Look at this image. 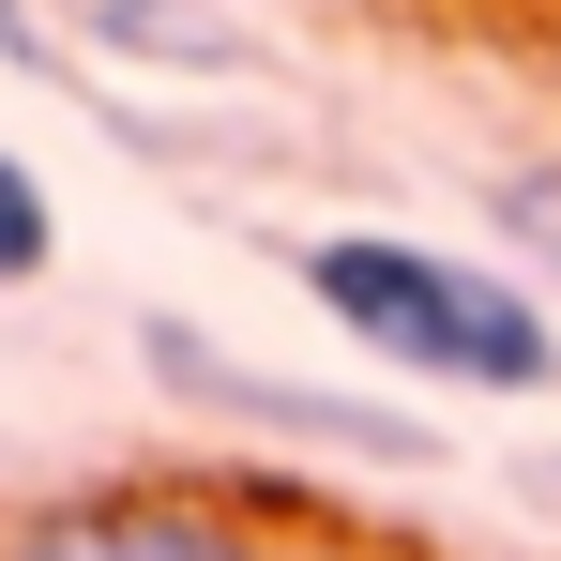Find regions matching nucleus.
Instances as JSON below:
<instances>
[{
  "label": "nucleus",
  "mask_w": 561,
  "mask_h": 561,
  "mask_svg": "<svg viewBox=\"0 0 561 561\" xmlns=\"http://www.w3.org/2000/svg\"><path fill=\"white\" fill-rule=\"evenodd\" d=\"M304 288H319L334 334H365L379 365H410V379H485V394H547V379H561V334H547L501 274L425 259V243H394V228H334V243H304Z\"/></svg>",
  "instance_id": "f257e3e1"
},
{
  "label": "nucleus",
  "mask_w": 561,
  "mask_h": 561,
  "mask_svg": "<svg viewBox=\"0 0 561 561\" xmlns=\"http://www.w3.org/2000/svg\"><path fill=\"white\" fill-rule=\"evenodd\" d=\"M0 561H304V531L183 501V485H106V501H46L31 531H0Z\"/></svg>",
  "instance_id": "f03ea898"
},
{
  "label": "nucleus",
  "mask_w": 561,
  "mask_h": 561,
  "mask_svg": "<svg viewBox=\"0 0 561 561\" xmlns=\"http://www.w3.org/2000/svg\"><path fill=\"white\" fill-rule=\"evenodd\" d=\"M137 350L183 379V394H213V410H274V425H319V440H365V456H425V425H394V410H334V394H288V379H259V365H228L197 319H137Z\"/></svg>",
  "instance_id": "7ed1b4c3"
},
{
  "label": "nucleus",
  "mask_w": 561,
  "mask_h": 561,
  "mask_svg": "<svg viewBox=\"0 0 561 561\" xmlns=\"http://www.w3.org/2000/svg\"><path fill=\"white\" fill-rule=\"evenodd\" d=\"M77 46L106 61H168V77H259V31H228L213 0H61Z\"/></svg>",
  "instance_id": "20e7f679"
},
{
  "label": "nucleus",
  "mask_w": 561,
  "mask_h": 561,
  "mask_svg": "<svg viewBox=\"0 0 561 561\" xmlns=\"http://www.w3.org/2000/svg\"><path fill=\"white\" fill-rule=\"evenodd\" d=\"M46 259H61V213H46V183L0 152V288H31Z\"/></svg>",
  "instance_id": "39448f33"
},
{
  "label": "nucleus",
  "mask_w": 561,
  "mask_h": 561,
  "mask_svg": "<svg viewBox=\"0 0 561 561\" xmlns=\"http://www.w3.org/2000/svg\"><path fill=\"white\" fill-rule=\"evenodd\" d=\"M501 213H516V228H547V243H561V168H531V183H501Z\"/></svg>",
  "instance_id": "423d86ee"
},
{
  "label": "nucleus",
  "mask_w": 561,
  "mask_h": 561,
  "mask_svg": "<svg viewBox=\"0 0 561 561\" xmlns=\"http://www.w3.org/2000/svg\"><path fill=\"white\" fill-rule=\"evenodd\" d=\"M0 61H61V46L31 31V0H0Z\"/></svg>",
  "instance_id": "0eeeda50"
}]
</instances>
